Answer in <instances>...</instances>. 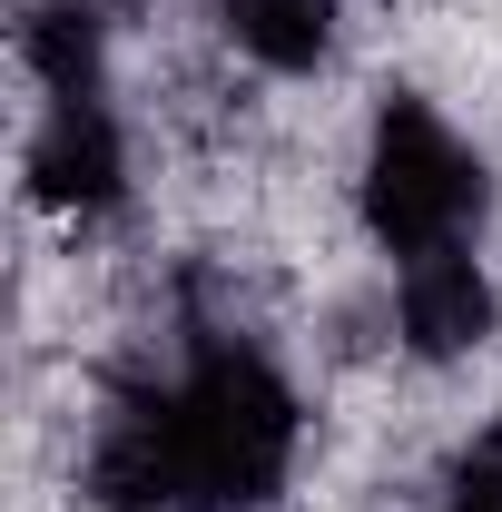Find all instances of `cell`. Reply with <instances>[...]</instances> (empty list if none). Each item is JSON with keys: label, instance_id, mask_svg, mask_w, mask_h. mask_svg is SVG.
Listing matches in <instances>:
<instances>
[{"label": "cell", "instance_id": "cell-7", "mask_svg": "<svg viewBox=\"0 0 502 512\" xmlns=\"http://www.w3.org/2000/svg\"><path fill=\"white\" fill-rule=\"evenodd\" d=\"M443 512H502V424H483L463 463H453V483H443Z\"/></svg>", "mask_w": 502, "mask_h": 512}, {"label": "cell", "instance_id": "cell-1", "mask_svg": "<svg viewBox=\"0 0 502 512\" xmlns=\"http://www.w3.org/2000/svg\"><path fill=\"white\" fill-rule=\"evenodd\" d=\"M296 384L237 335H197L158 384L89 434V503L109 512H256L296 473Z\"/></svg>", "mask_w": 502, "mask_h": 512}, {"label": "cell", "instance_id": "cell-6", "mask_svg": "<svg viewBox=\"0 0 502 512\" xmlns=\"http://www.w3.org/2000/svg\"><path fill=\"white\" fill-rule=\"evenodd\" d=\"M335 20H345V0H217V30L256 69H286V79L335 50Z\"/></svg>", "mask_w": 502, "mask_h": 512}, {"label": "cell", "instance_id": "cell-5", "mask_svg": "<svg viewBox=\"0 0 502 512\" xmlns=\"http://www.w3.org/2000/svg\"><path fill=\"white\" fill-rule=\"evenodd\" d=\"M20 60L40 79V99H109V20L89 0H50V10H30Z\"/></svg>", "mask_w": 502, "mask_h": 512}, {"label": "cell", "instance_id": "cell-4", "mask_svg": "<svg viewBox=\"0 0 502 512\" xmlns=\"http://www.w3.org/2000/svg\"><path fill=\"white\" fill-rule=\"evenodd\" d=\"M394 325H404V345H414L424 365H453V355L493 345L502 296H493V276H483V256L473 247L404 256V266H394Z\"/></svg>", "mask_w": 502, "mask_h": 512}, {"label": "cell", "instance_id": "cell-3", "mask_svg": "<svg viewBox=\"0 0 502 512\" xmlns=\"http://www.w3.org/2000/svg\"><path fill=\"white\" fill-rule=\"evenodd\" d=\"M30 197L69 217V227H99L128 197V138L109 99H40V128H30Z\"/></svg>", "mask_w": 502, "mask_h": 512}, {"label": "cell", "instance_id": "cell-2", "mask_svg": "<svg viewBox=\"0 0 502 512\" xmlns=\"http://www.w3.org/2000/svg\"><path fill=\"white\" fill-rule=\"evenodd\" d=\"M355 207H365V237H375L394 266H404V256H434V247H473L483 158L453 138L443 109H424V99H384L375 138H365Z\"/></svg>", "mask_w": 502, "mask_h": 512}]
</instances>
